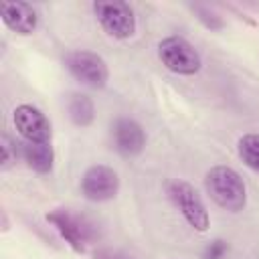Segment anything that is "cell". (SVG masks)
Returning a JSON list of instances; mask_svg holds the SVG:
<instances>
[{"label": "cell", "mask_w": 259, "mask_h": 259, "mask_svg": "<svg viewBox=\"0 0 259 259\" xmlns=\"http://www.w3.org/2000/svg\"><path fill=\"white\" fill-rule=\"evenodd\" d=\"M227 8H229L231 12H235L239 20H243V22H247L249 26H257V20H255V18H251V16H249V14L245 12V10H241V8L237 6V4H227Z\"/></svg>", "instance_id": "ac0fdd59"}, {"label": "cell", "mask_w": 259, "mask_h": 259, "mask_svg": "<svg viewBox=\"0 0 259 259\" xmlns=\"http://www.w3.org/2000/svg\"><path fill=\"white\" fill-rule=\"evenodd\" d=\"M237 154L241 162L259 174V134H245L237 142Z\"/></svg>", "instance_id": "4fadbf2b"}, {"label": "cell", "mask_w": 259, "mask_h": 259, "mask_svg": "<svg viewBox=\"0 0 259 259\" xmlns=\"http://www.w3.org/2000/svg\"><path fill=\"white\" fill-rule=\"evenodd\" d=\"M204 190L210 200L227 212H241L247 204V186L231 166H212L204 174Z\"/></svg>", "instance_id": "6da1fadb"}, {"label": "cell", "mask_w": 259, "mask_h": 259, "mask_svg": "<svg viewBox=\"0 0 259 259\" xmlns=\"http://www.w3.org/2000/svg\"><path fill=\"white\" fill-rule=\"evenodd\" d=\"M20 156L26 166L38 174H49L55 166V150L51 142H24L20 144Z\"/></svg>", "instance_id": "8fae6325"}, {"label": "cell", "mask_w": 259, "mask_h": 259, "mask_svg": "<svg viewBox=\"0 0 259 259\" xmlns=\"http://www.w3.org/2000/svg\"><path fill=\"white\" fill-rule=\"evenodd\" d=\"M188 10L194 14V18L210 32H219L225 28V20L223 16L212 8V6H206V4H188Z\"/></svg>", "instance_id": "5bb4252c"}, {"label": "cell", "mask_w": 259, "mask_h": 259, "mask_svg": "<svg viewBox=\"0 0 259 259\" xmlns=\"http://www.w3.org/2000/svg\"><path fill=\"white\" fill-rule=\"evenodd\" d=\"M111 142L119 156L136 158L146 148V132L132 117H117L111 123Z\"/></svg>", "instance_id": "9c48e42d"}, {"label": "cell", "mask_w": 259, "mask_h": 259, "mask_svg": "<svg viewBox=\"0 0 259 259\" xmlns=\"http://www.w3.org/2000/svg\"><path fill=\"white\" fill-rule=\"evenodd\" d=\"M2 231H8V219H6L4 210H2Z\"/></svg>", "instance_id": "d6986e66"}, {"label": "cell", "mask_w": 259, "mask_h": 259, "mask_svg": "<svg viewBox=\"0 0 259 259\" xmlns=\"http://www.w3.org/2000/svg\"><path fill=\"white\" fill-rule=\"evenodd\" d=\"M168 196L172 200V204L178 208V212L184 217V221L198 233H206L210 227V217L206 210V204L202 200V196L198 194V190L186 182V180H172L168 182Z\"/></svg>", "instance_id": "5b68a950"}, {"label": "cell", "mask_w": 259, "mask_h": 259, "mask_svg": "<svg viewBox=\"0 0 259 259\" xmlns=\"http://www.w3.org/2000/svg\"><path fill=\"white\" fill-rule=\"evenodd\" d=\"M14 130L24 138V142H51L53 130L49 117L34 105L22 103L12 111Z\"/></svg>", "instance_id": "ba28073f"}, {"label": "cell", "mask_w": 259, "mask_h": 259, "mask_svg": "<svg viewBox=\"0 0 259 259\" xmlns=\"http://www.w3.org/2000/svg\"><path fill=\"white\" fill-rule=\"evenodd\" d=\"M93 14L103 32L115 40H127L136 34L138 22L136 12L127 2L121 0H97L91 4Z\"/></svg>", "instance_id": "3957f363"}, {"label": "cell", "mask_w": 259, "mask_h": 259, "mask_svg": "<svg viewBox=\"0 0 259 259\" xmlns=\"http://www.w3.org/2000/svg\"><path fill=\"white\" fill-rule=\"evenodd\" d=\"M0 18L4 26L20 36H28L38 28V10L30 2L6 0L0 4Z\"/></svg>", "instance_id": "30bf717a"}, {"label": "cell", "mask_w": 259, "mask_h": 259, "mask_svg": "<svg viewBox=\"0 0 259 259\" xmlns=\"http://www.w3.org/2000/svg\"><path fill=\"white\" fill-rule=\"evenodd\" d=\"M91 259H134L132 255H127L121 249H113V247H99L97 251H93Z\"/></svg>", "instance_id": "e0dca14e"}, {"label": "cell", "mask_w": 259, "mask_h": 259, "mask_svg": "<svg viewBox=\"0 0 259 259\" xmlns=\"http://www.w3.org/2000/svg\"><path fill=\"white\" fill-rule=\"evenodd\" d=\"M67 113L73 125L77 127H89L95 121V103L85 93H69L67 97Z\"/></svg>", "instance_id": "7c38bea8"}, {"label": "cell", "mask_w": 259, "mask_h": 259, "mask_svg": "<svg viewBox=\"0 0 259 259\" xmlns=\"http://www.w3.org/2000/svg\"><path fill=\"white\" fill-rule=\"evenodd\" d=\"M63 65L69 75L89 89H103L109 81V67L105 59L87 49L69 51L63 57Z\"/></svg>", "instance_id": "277c9868"}, {"label": "cell", "mask_w": 259, "mask_h": 259, "mask_svg": "<svg viewBox=\"0 0 259 259\" xmlns=\"http://www.w3.org/2000/svg\"><path fill=\"white\" fill-rule=\"evenodd\" d=\"M119 174L105 164H93L81 176V194L91 202L113 200L119 192Z\"/></svg>", "instance_id": "52a82bcc"}, {"label": "cell", "mask_w": 259, "mask_h": 259, "mask_svg": "<svg viewBox=\"0 0 259 259\" xmlns=\"http://www.w3.org/2000/svg\"><path fill=\"white\" fill-rule=\"evenodd\" d=\"M158 59L162 65L176 75H196L202 69V57L192 42L184 36H166L158 45Z\"/></svg>", "instance_id": "8992f818"}, {"label": "cell", "mask_w": 259, "mask_h": 259, "mask_svg": "<svg viewBox=\"0 0 259 259\" xmlns=\"http://www.w3.org/2000/svg\"><path fill=\"white\" fill-rule=\"evenodd\" d=\"M47 223L61 235V239L75 251L85 253L87 243L97 239V227L87 217L77 214L69 208H55L47 214Z\"/></svg>", "instance_id": "7a4b0ae2"}, {"label": "cell", "mask_w": 259, "mask_h": 259, "mask_svg": "<svg viewBox=\"0 0 259 259\" xmlns=\"http://www.w3.org/2000/svg\"><path fill=\"white\" fill-rule=\"evenodd\" d=\"M229 253V243L225 239H212L204 251H202V259H225Z\"/></svg>", "instance_id": "9a60e30c"}, {"label": "cell", "mask_w": 259, "mask_h": 259, "mask_svg": "<svg viewBox=\"0 0 259 259\" xmlns=\"http://www.w3.org/2000/svg\"><path fill=\"white\" fill-rule=\"evenodd\" d=\"M18 158V148L12 142V138L8 134H2V170H8V166L12 162H16Z\"/></svg>", "instance_id": "2e32d148"}]
</instances>
